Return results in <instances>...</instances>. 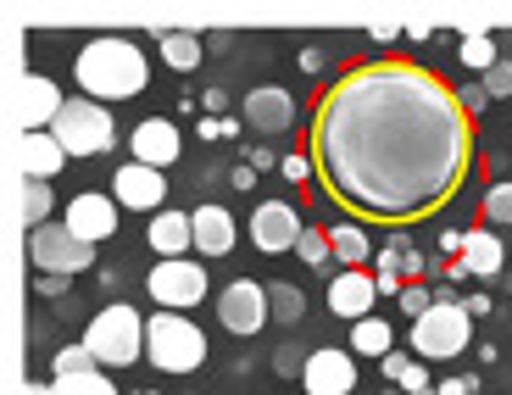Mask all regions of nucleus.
Here are the masks:
<instances>
[{"label": "nucleus", "mask_w": 512, "mask_h": 395, "mask_svg": "<svg viewBox=\"0 0 512 395\" xmlns=\"http://www.w3.org/2000/svg\"><path fill=\"white\" fill-rule=\"evenodd\" d=\"M307 156L346 217L407 229L462 190L474 167V117L440 73L379 56L346 67L323 90Z\"/></svg>", "instance_id": "nucleus-1"}, {"label": "nucleus", "mask_w": 512, "mask_h": 395, "mask_svg": "<svg viewBox=\"0 0 512 395\" xmlns=\"http://www.w3.org/2000/svg\"><path fill=\"white\" fill-rule=\"evenodd\" d=\"M145 78H151V67H145L140 45L123 34L90 39L84 56H78V90L90 101H128V95L145 90Z\"/></svg>", "instance_id": "nucleus-2"}, {"label": "nucleus", "mask_w": 512, "mask_h": 395, "mask_svg": "<svg viewBox=\"0 0 512 395\" xmlns=\"http://www.w3.org/2000/svg\"><path fill=\"white\" fill-rule=\"evenodd\" d=\"M84 345H90V357L101 362V368H128V362L145 357V318L134 312V306H106V312H95L90 329H84Z\"/></svg>", "instance_id": "nucleus-3"}, {"label": "nucleus", "mask_w": 512, "mask_h": 395, "mask_svg": "<svg viewBox=\"0 0 512 395\" xmlns=\"http://www.w3.org/2000/svg\"><path fill=\"white\" fill-rule=\"evenodd\" d=\"M145 357L162 373H195L206 362V334L179 312H151L145 323Z\"/></svg>", "instance_id": "nucleus-4"}, {"label": "nucleus", "mask_w": 512, "mask_h": 395, "mask_svg": "<svg viewBox=\"0 0 512 395\" xmlns=\"http://www.w3.org/2000/svg\"><path fill=\"white\" fill-rule=\"evenodd\" d=\"M474 312L457 301H435L429 312H423L418 323H412V351H418L423 362H446V357H462L468 351V340H474Z\"/></svg>", "instance_id": "nucleus-5"}, {"label": "nucleus", "mask_w": 512, "mask_h": 395, "mask_svg": "<svg viewBox=\"0 0 512 395\" xmlns=\"http://www.w3.org/2000/svg\"><path fill=\"white\" fill-rule=\"evenodd\" d=\"M51 134H56V145H62L67 156H101V151H112L117 123H112V112H106L101 101H67L62 117L51 123Z\"/></svg>", "instance_id": "nucleus-6"}, {"label": "nucleus", "mask_w": 512, "mask_h": 395, "mask_svg": "<svg viewBox=\"0 0 512 395\" xmlns=\"http://www.w3.org/2000/svg\"><path fill=\"white\" fill-rule=\"evenodd\" d=\"M28 256H34V268L51 273V279H73V273L95 268V245L78 240L67 223H45V229L28 234Z\"/></svg>", "instance_id": "nucleus-7"}, {"label": "nucleus", "mask_w": 512, "mask_h": 395, "mask_svg": "<svg viewBox=\"0 0 512 395\" xmlns=\"http://www.w3.org/2000/svg\"><path fill=\"white\" fill-rule=\"evenodd\" d=\"M62 90H56L51 78L39 73H23L12 90V117H17V134H51V123L62 117Z\"/></svg>", "instance_id": "nucleus-8"}, {"label": "nucleus", "mask_w": 512, "mask_h": 395, "mask_svg": "<svg viewBox=\"0 0 512 395\" xmlns=\"http://www.w3.org/2000/svg\"><path fill=\"white\" fill-rule=\"evenodd\" d=\"M268 284H256V279H234L229 290L218 295V323L229 334H256L262 323H268Z\"/></svg>", "instance_id": "nucleus-9"}, {"label": "nucleus", "mask_w": 512, "mask_h": 395, "mask_svg": "<svg viewBox=\"0 0 512 395\" xmlns=\"http://www.w3.org/2000/svg\"><path fill=\"white\" fill-rule=\"evenodd\" d=\"M145 284H151V295L167 306V312L201 306V295H206V273H201V262H190V256H179V262H156Z\"/></svg>", "instance_id": "nucleus-10"}, {"label": "nucleus", "mask_w": 512, "mask_h": 395, "mask_svg": "<svg viewBox=\"0 0 512 395\" xmlns=\"http://www.w3.org/2000/svg\"><path fill=\"white\" fill-rule=\"evenodd\" d=\"M301 234H307V223H301V212H295V206H284V201H262V206L251 212V240H256V251H268V256L295 251V245H301Z\"/></svg>", "instance_id": "nucleus-11"}, {"label": "nucleus", "mask_w": 512, "mask_h": 395, "mask_svg": "<svg viewBox=\"0 0 512 395\" xmlns=\"http://www.w3.org/2000/svg\"><path fill=\"white\" fill-rule=\"evenodd\" d=\"M301 379H307V395H351L357 390V362H351V351H312L307 368H301Z\"/></svg>", "instance_id": "nucleus-12"}, {"label": "nucleus", "mask_w": 512, "mask_h": 395, "mask_svg": "<svg viewBox=\"0 0 512 395\" xmlns=\"http://www.w3.org/2000/svg\"><path fill=\"white\" fill-rule=\"evenodd\" d=\"M373 295H379V279L362 268H346L329 284V312L346 323H362V318H373Z\"/></svg>", "instance_id": "nucleus-13"}, {"label": "nucleus", "mask_w": 512, "mask_h": 395, "mask_svg": "<svg viewBox=\"0 0 512 395\" xmlns=\"http://www.w3.org/2000/svg\"><path fill=\"white\" fill-rule=\"evenodd\" d=\"M240 112H245V123H251L256 134H284V128L295 123V101H290V90H279V84H262V90H251Z\"/></svg>", "instance_id": "nucleus-14"}, {"label": "nucleus", "mask_w": 512, "mask_h": 395, "mask_svg": "<svg viewBox=\"0 0 512 395\" xmlns=\"http://www.w3.org/2000/svg\"><path fill=\"white\" fill-rule=\"evenodd\" d=\"M179 151H184V140H179V128L167 123V117H145V123L134 128V162H145V167L162 173L167 162H179Z\"/></svg>", "instance_id": "nucleus-15"}, {"label": "nucleus", "mask_w": 512, "mask_h": 395, "mask_svg": "<svg viewBox=\"0 0 512 395\" xmlns=\"http://www.w3.org/2000/svg\"><path fill=\"white\" fill-rule=\"evenodd\" d=\"M112 190H117V206H134V212H151V206H162L167 184H162V173H156V167H145V162H128V167H117Z\"/></svg>", "instance_id": "nucleus-16"}, {"label": "nucleus", "mask_w": 512, "mask_h": 395, "mask_svg": "<svg viewBox=\"0 0 512 395\" xmlns=\"http://www.w3.org/2000/svg\"><path fill=\"white\" fill-rule=\"evenodd\" d=\"M62 223L78 234V240L101 245L106 234H117V201H106V195H78V201L67 206V217H62Z\"/></svg>", "instance_id": "nucleus-17"}, {"label": "nucleus", "mask_w": 512, "mask_h": 395, "mask_svg": "<svg viewBox=\"0 0 512 395\" xmlns=\"http://www.w3.org/2000/svg\"><path fill=\"white\" fill-rule=\"evenodd\" d=\"M67 151L56 145V134H17V179H51V173H62Z\"/></svg>", "instance_id": "nucleus-18"}, {"label": "nucleus", "mask_w": 512, "mask_h": 395, "mask_svg": "<svg viewBox=\"0 0 512 395\" xmlns=\"http://www.w3.org/2000/svg\"><path fill=\"white\" fill-rule=\"evenodd\" d=\"M145 234H151V251H162V262H179L195 245V217L190 212H156Z\"/></svg>", "instance_id": "nucleus-19"}, {"label": "nucleus", "mask_w": 512, "mask_h": 395, "mask_svg": "<svg viewBox=\"0 0 512 395\" xmlns=\"http://www.w3.org/2000/svg\"><path fill=\"white\" fill-rule=\"evenodd\" d=\"M501 262H507V251H501V240L490 229L462 234V273H468V279H496Z\"/></svg>", "instance_id": "nucleus-20"}, {"label": "nucleus", "mask_w": 512, "mask_h": 395, "mask_svg": "<svg viewBox=\"0 0 512 395\" xmlns=\"http://www.w3.org/2000/svg\"><path fill=\"white\" fill-rule=\"evenodd\" d=\"M195 251L201 256H229L234 251V217L223 206H195Z\"/></svg>", "instance_id": "nucleus-21"}, {"label": "nucleus", "mask_w": 512, "mask_h": 395, "mask_svg": "<svg viewBox=\"0 0 512 395\" xmlns=\"http://www.w3.org/2000/svg\"><path fill=\"white\" fill-rule=\"evenodd\" d=\"M162 56H167V67H179V73H190V67H201L206 45H201L195 34H179V28H162Z\"/></svg>", "instance_id": "nucleus-22"}, {"label": "nucleus", "mask_w": 512, "mask_h": 395, "mask_svg": "<svg viewBox=\"0 0 512 395\" xmlns=\"http://www.w3.org/2000/svg\"><path fill=\"white\" fill-rule=\"evenodd\" d=\"M351 351H362V357H390V323L384 318H362L351 323Z\"/></svg>", "instance_id": "nucleus-23"}, {"label": "nucleus", "mask_w": 512, "mask_h": 395, "mask_svg": "<svg viewBox=\"0 0 512 395\" xmlns=\"http://www.w3.org/2000/svg\"><path fill=\"white\" fill-rule=\"evenodd\" d=\"M17 212H23V229H45V217H51V190L39 179H23V195H17Z\"/></svg>", "instance_id": "nucleus-24"}, {"label": "nucleus", "mask_w": 512, "mask_h": 395, "mask_svg": "<svg viewBox=\"0 0 512 395\" xmlns=\"http://www.w3.org/2000/svg\"><path fill=\"white\" fill-rule=\"evenodd\" d=\"M373 251V240L357 229V223H346V229H334V262H346V268H362Z\"/></svg>", "instance_id": "nucleus-25"}, {"label": "nucleus", "mask_w": 512, "mask_h": 395, "mask_svg": "<svg viewBox=\"0 0 512 395\" xmlns=\"http://www.w3.org/2000/svg\"><path fill=\"white\" fill-rule=\"evenodd\" d=\"M268 312L279 323H301V318H307V295L295 290V284H273V290H268Z\"/></svg>", "instance_id": "nucleus-26"}, {"label": "nucleus", "mask_w": 512, "mask_h": 395, "mask_svg": "<svg viewBox=\"0 0 512 395\" xmlns=\"http://www.w3.org/2000/svg\"><path fill=\"white\" fill-rule=\"evenodd\" d=\"M51 395H117L106 373H73V379H51Z\"/></svg>", "instance_id": "nucleus-27"}, {"label": "nucleus", "mask_w": 512, "mask_h": 395, "mask_svg": "<svg viewBox=\"0 0 512 395\" xmlns=\"http://www.w3.org/2000/svg\"><path fill=\"white\" fill-rule=\"evenodd\" d=\"M457 56H462L468 67H479V73H490V67L501 62V56H496V39H490V34H462Z\"/></svg>", "instance_id": "nucleus-28"}, {"label": "nucleus", "mask_w": 512, "mask_h": 395, "mask_svg": "<svg viewBox=\"0 0 512 395\" xmlns=\"http://www.w3.org/2000/svg\"><path fill=\"white\" fill-rule=\"evenodd\" d=\"M51 368H56V379H73V373H95L101 362L90 357V345L78 340V345H62V351H56V362H51Z\"/></svg>", "instance_id": "nucleus-29"}, {"label": "nucleus", "mask_w": 512, "mask_h": 395, "mask_svg": "<svg viewBox=\"0 0 512 395\" xmlns=\"http://www.w3.org/2000/svg\"><path fill=\"white\" fill-rule=\"evenodd\" d=\"M295 256H301L307 268H323V262L334 256V234H318V229H307V234H301V245H295Z\"/></svg>", "instance_id": "nucleus-30"}, {"label": "nucleus", "mask_w": 512, "mask_h": 395, "mask_svg": "<svg viewBox=\"0 0 512 395\" xmlns=\"http://www.w3.org/2000/svg\"><path fill=\"white\" fill-rule=\"evenodd\" d=\"M485 223H512V179L485 190Z\"/></svg>", "instance_id": "nucleus-31"}, {"label": "nucleus", "mask_w": 512, "mask_h": 395, "mask_svg": "<svg viewBox=\"0 0 512 395\" xmlns=\"http://www.w3.org/2000/svg\"><path fill=\"white\" fill-rule=\"evenodd\" d=\"M485 90H490V101H496V95H512V62H496L485 73Z\"/></svg>", "instance_id": "nucleus-32"}, {"label": "nucleus", "mask_w": 512, "mask_h": 395, "mask_svg": "<svg viewBox=\"0 0 512 395\" xmlns=\"http://www.w3.org/2000/svg\"><path fill=\"white\" fill-rule=\"evenodd\" d=\"M401 306H407L412 318H423V312H429L435 301H429V290H423V284H407V290H401Z\"/></svg>", "instance_id": "nucleus-33"}, {"label": "nucleus", "mask_w": 512, "mask_h": 395, "mask_svg": "<svg viewBox=\"0 0 512 395\" xmlns=\"http://www.w3.org/2000/svg\"><path fill=\"white\" fill-rule=\"evenodd\" d=\"M462 106H468V117H479V112H485V106H490V90H485V84H462Z\"/></svg>", "instance_id": "nucleus-34"}, {"label": "nucleus", "mask_w": 512, "mask_h": 395, "mask_svg": "<svg viewBox=\"0 0 512 395\" xmlns=\"http://www.w3.org/2000/svg\"><path fill=\"white\" fill-rule=\"evenodd\" d=\"M318 167H312V156H284V179H312Z\"/></svg>", "instance_id": "nucleus-35"}, {"label": "nucleus", "mask_w": 512, "mask_h": 395, "mask_svg": "<svg viewBox=\"0 0 512 395\" xmlns=\"http://www.w3.org/2000/svg\"><path fill=\"white\" fill-rule=\"evenodd\" d=\"M440 395H474V379H446V384H440Z\"/></svg>", "instance_id": "nucleus-36"}, {"label": "nucleus", "mask_w": 512, "mask_h": 395, "mask_svg": "<svg viewBox=\"0 0 512 395\" xmlns=\"http://www.w3.org/2000/svg\"><path fill=\"white\" fill-rule=\"evenodd\" d=\"M23 395H51V384H23Z\"/></svg>", "instance_id": "nucleus-37"}]
</instances>
